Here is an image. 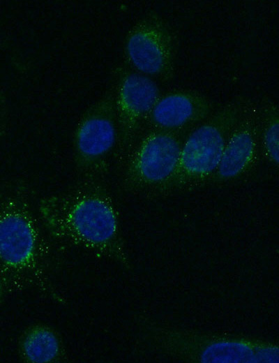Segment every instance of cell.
<instances>
[{
	"label": "cell",
	"mask_w": 279,
	"mask_h": 363,
	"mask_svg": "<svg viewBox=\"0 0 279 363\" xmlns=\"http://www.w3.org/2000/svg\"><path fill=\"white\" fill-rule=\"evenodd\" d=\"M128 60L140 73L168 79L173 75L176 58L174 36L166 22L156 13L139 21L126 41Z\"/></svg>",
	"instance_id": "5"
},
{
	"label": "cell",
	"mask_w": 279,
	"mask_h": 363,
	"mask_svg": "<svg viewBox=\"0 0 279 363\" xmlns=\"http://www.w3.org/2000/svg\"><path fill=\"white\" fill-rule=\"evenodd\" d=\"M118 138L115 101L108 95L86 111L76 128L74 153L77 166L85 171L100 168Z\"/></svg>",
	"instance_id": "6"
},
{
	"label": "cell",
	"mask_w": 279,
	"mask_h": 363,
	"mask_svg": "<svg viewBox=\"0 0 279 363\" xmlns=\"http://www.w3.org/2000/svg\"><path fill=\"white\" fill-rule=\"evenodd\" d=\"M38 214L55 242L125 260L118 214L111 198L100 187L88 186L45 197L38 205Z\"/></svg>",
	"instance_id": "1"
},
{
	"label": "cell",
	"mask_w": 279,
	"mask_h": 363,
	"mask_svg": "<svg viewBox=\"0 0 279 363\" xmlns=\"http://www.w3.org/2000/svg\"><path fill=\"white\" fill-rule=\"evenodd\" d=\"M187 130L153 129L146 134L128 163L127 187L142 192H169Z\"/></svg>",
	"instance_id": "4"
},
{
	"label": "cell",
	"mask_w": 279,
	"mask_h": 363,
	"mask_svg": "<svg viewBox=\"0 0 279 363\" xmlns=\"http://www.w3.org/2000/svg\"><path fill=\"white\" fill-rule=\"evenodd\" d=\"M49 235L24 202L0 209V274L6 290L38 291L55 299Z\"/></svg>",
	"instance_id": "2"
},
{
	"label": "cell",
	"mask_w": 279,
	"mask_h": 363,
	"mask_svg": "<svg viewBox=\"0 0 279 363\" xmlns=\"http://www.w3.org/2000/svg\"><path fill=\"white\" fill-rule=\"evenodd\" d=\"M17 349L27 363H55L64 360L65 346L59 332L43 323L28 326L20 334Z\"/></svg>",
	"instance_id": "10"
},
{
	"label": "cell",
	"mask_w": 279,
	"mask_h": 363,
	"mask_svg": "<svg viewBox=\"0 0 279 363\" xmlns=\"http://www.w3.org/2000/svg\"><path fill=\"white\" fill-rule=\"evenodd\" d=\"M259 126L260 112L248 108L231 131L211 180L232 181L254 166L260 151Z\"/></svg>",
	"instance_id": "7"
},
{
	"label": "cell",
	"mask_w": 279,
	"mask_h": 363,
	"mask_svg": "<svg viewBox=\"0 0 279 363\" xmlns=\"http://www.w3.org/2000/svg\"><path fill=\"white\" fill-rule=\"evenodd\" d=\"M160 96L156 83L140 73H128L120 81L115 101L119 138L130 143Z\"/></svg>",
	"instance_id": "8"
},
{
	"label": "cell",
	"mask_w": 279,
	"mask_h": 363,
	"mask_svg": "<svg viewBox=\"0 0 279 363\" xmlns=\"http://www.w3.org/2000/svg\"><path fill=\"white\" fill-rule=\"evenodd\" d=\"M6 290V288L4 282H3V281L2 279V277H1V276L0 274V306L1 304L3 298V295H4V292H5Z\"/></svg>",
	"instance_id": "13"
},
{
	"label": "cell",
	"mask_w": 279,
	"mask_h": 363,
	"mask_svg": "<svg viewBox=\"0 0 279 363\" xmlns=\"http://www.w3.org/2000/svg\"><path fill=\"white\" fill-rule=\"evenodd\" d=\"M248 108L240 102L228 103L188 133L169 191L195 187L211 180L231 131Z\"/></svg>",
	"instance_id": "3"
},
{
	"label": "cell",
	"mask_w": 279,
	"mask_h": 363,
	"mask_svg": "<svg viewBox=\"0 0 279 363\" xmlns=\"http://www.w3.org/2000/svg\"><path fill=\"white\" fill-rule=\"evenodd\" d=\"M260 149L266 159L273 166L279 163V112L273 104L260 112Z\"/></svg>",
	"instance_id": "12"
},
{
	"label": "cell",
	"mask_w": 279,
	"mask_h": 363,
	"mask_svg": "<svg viewBox=\"0 0 279 363\" xmlns=\"http://www.w3.org/2000/svg\"><path fill=\"white\" fill-rule=\"evenodd\" d=\"M205 362H278V350L252 347L239 341H220L211 344L204 351Z\"/></svg>",
	"instance_id": "11"
},
{
	"label": "cell",
	"mask_w": 279,
	"mask_h": 363,
	"mask_svg": "<svg viewBox=\"0 0 279 363\" xmlns=\"http://www.w3.org/2000/svg\"><path fill=\"white\" fill-rule=\"evenodd\" d=\"M205 96L190 90H177L160 95L146 120L153 129L180 131L199 124L213 112Z\"/></svg>",
	"instance_id": "9"
}]
</instances>
